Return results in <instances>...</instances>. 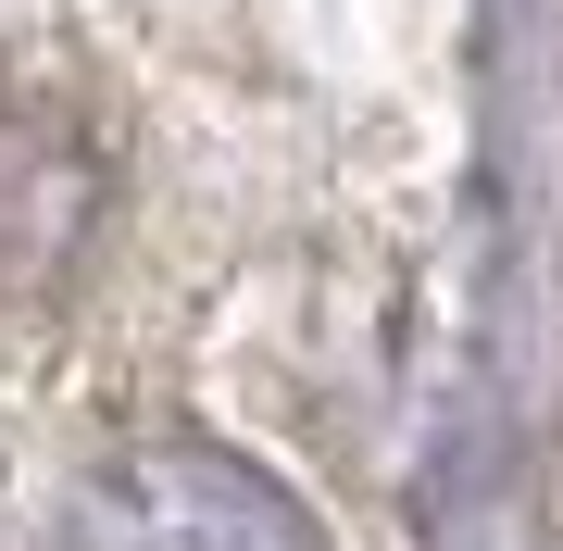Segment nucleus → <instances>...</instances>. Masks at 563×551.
Segmentation results:
<instances>
[{"label":"nucleus","instance_id":"nucleus-1","mask_svg":"<svg viewBox=\"0 0 563 551\" xmlns=\"http://www.w3.org/2000/svg\"><path fill=\"white\" fill-rule=\"evenodd\" d=\"M63 551H325V527L251 464V451L151 439V451H125V464L88 476Z\"/></svg>","mask_w":563,"mask_h":551}]
</instances>
